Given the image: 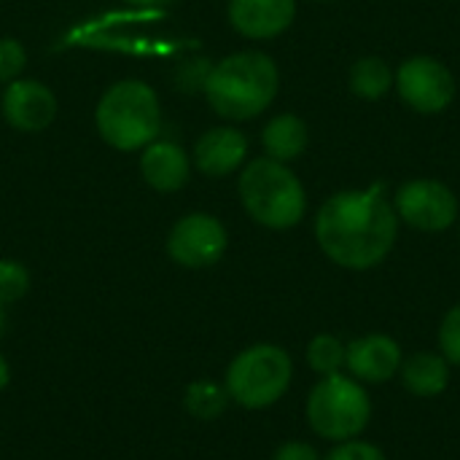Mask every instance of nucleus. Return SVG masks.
Wrapping results in <instances>:
<instances>
[{
	"label": "nucleus",
	"mask_w": 460,
	"mask_h": 460,
	"mask_svg": "<svg viewBox=\"0 0 460 460\" xmlns=\"http://www.w3.org/2000/svg\"><path fill=\"white\" fill-rule=\"evenodd\" d=\"M399 216L383 183L329 197L315 216L321 251L345 270H372L394 251Z\"/></svg>",
	"instance_id": "obj_1"
},
{
	"label": "nucleus",
	"mask_w": 460,
	"mask_h": 460,
	"mask_svg": "<svg viewBox=\"0 0 460 460\" xmlns=\"http://www.w3.org/2000/svg\"><path fill=\"white\" fill-rule=\"evenodd\" d=\"M280 86V73L264 51H237L210 67L205 94L210 108L232 121H248L264 113Z\"/></svg>",
	"instance_id": "obj_2"
},
{
	"label": "nucleus",
	"mask_w": 460,
	"mask_h": 460,
	"mask_svg": "<svg viewBox=\"0 0 460 460\" xmlns=\"http://www.w3.org/2000/svg\"><path fill=\"white\" fill-rule=\"evenodd\" d=\"M100 137L116 151H140L151 146L162 129L156 92L137 78L113 84L94 111Z\"/></svg>",
	"instance_id": "obj_3"
},
{
	"label": "nucleus",
	"mask_w": 460,
	"mask_h": 460,
	"mask_svg": "<svg viewBox=\"0 0 460 460\" xmlns=\"http://www.w3.org/2000/svg\"><path fill=\"white\" fill-rule=\"evenodd\" d=\"M245 213L267 229H291L307 213V194L302 181L270 156L253 159L237 181Z\"/></svg>",
	"instance_id": "obj_4"
},
{
	"label": "nucleus",
	"mask_w": 460,
	"mask_h": 460,
	"mask_svg": "<svg viewBox=\"0 0 460 460\" xmlns=\"http://www.w3.org/2000/svg\"><path fill=\"white\" fill-rule=\"evenodd\" d=\"M294 361L280 345L259 342L240 350L224 375L229 402L243 410H267L278 404L291 388Z\"/></svg>",
	"instance_id": "obj_5"
},
{
	"label": "nucleus",
	"mask_w": 460,
	"mask_h": 460,
	"mask_svg": "<svg viewBox=\"0 0 460 460\" xmlns=\"http://www.w3.org/2000/svg\"><path fill=\"white\" fill-rule=\"evenodd\" d=\"M310 429L329 442H348L356 439L372 418L369 394L361 388L358 380L345 375H326L307 396L305 407Z\"/></svg>",
	"instance_id": "obj_6"
},
{
	"label": "nucleus",
	"mask_w": 460,
	"mask_h": 460,
	"mask_svg": "<svg viewBox=\"0 0 460 460\" xmlns=\"http://www.w3.org/2000/svg\"><path fill=\"white\" fill-rule=\"evenodd\" d=\"M394 86L399 97L418 113H442L456 100V75L437 57H410L399 65Z\"/></svg>",
	"instance_id": "obj_7"
},
{
	"label": "nucleus",
	"mask_w": 460,
	"mask_h": 460,
	"mask_svg": "<svg viewBox=\"0 0 460 460\" xmlns=\"http://www.w3.org/2000/svg\"><path fill=\"white\" fill-rule=\"evenodd\" d=\"M396 216L418 232H445L458 221V197L442 181H407L394 197Z\"/></svg>",
	"instance_id": "obj_8"
},
{
	"label": "nucleus",
	"mask_w": 460,
	"mask_h": 460,
	"mask_svg": "<svg viewBox=\"0 0 460 460\" xmlns=\"http://www.w3.org/2000/svg\"><path fill=\"white\" fill-rule=\"evenodd\" d=\"M226 226L210 213H189L167 234V256L186 270H205L226 253Z\"/></svg>",
	"instance_id": "obj_9"
},
{
	"label": "nucleus",
	"mask_w": 460,
	"mask_h": 460,
	"mask_svg": "<svg viewBox=\"0 0 460 460\" xmlns=\"http://www.w3.org/2000/svg\"><path fill=\"white\" fill-rule=\"evenodd\" d=\"M5 121L19 132H43L57 116V97L49 86L30 78H16L0 100Z\"/></svg>",
	"instance_id": "obj_10"
},
{
	"label": "nucleus",
	"mask_w": 460,
	"mask_h": 460,
	"mask_svg": "<svg viewBox=\"0 0 460 460\" xmlns=\"http://www.w3.org/2000/svg\"><path fill=\"white\" fill-rule=\"evenodd\" d=\"M402 348L388 334H367L348 345L345 367L358 383H388L402 369Z\"/></svg>",
	"instance_id": "obj_11"
},
{
	"label": "nucleus",
	"mask_w": 460,
	"mask_h": 460,
	"mask_svg": "<svg viewBox=\"0 0 460 460\" xmlns=\"http://www.w3.org/2000/svg\"><path fill=\"white\" fill-rule=\"evenodd\" d=\"M294 16L296 0H229L232 27L251 40H267L286 32Z\"/></svg>",
	"instance_id": "obj_12"
},
{
	"label": "nucleus",
	"mask_w": 460,
	"mask_h": 460,
	"mask_svg": "<svg viewBox=\"0 0 460 460\" xmlns=\"http://www.w3.org/2000/svg\"><path fill=\"white\" fill-rule=\"evenodd\" d=\"M248 156V137L234 127L208 129L194 146V164L208 178H226L243 167Z\"/></svg>",
	"instance_id": "obj_13"
},
{
	"label": "nucleus",
	"mask_w": 460,
	"mask_h": 460,
	"mask_svg": "<svg viewBox=\"0 0 460 460\" xmlns=\"http://www.w3.org/2000/svg\"><path fill=\"white\" fill-rule=\"evenodd\" d=\"M140 172L154 191L172 194L186 186L191 175V162L178 143H151L140 156Z\"/></svg>",
	"instance_id": "obj_14"
},
{
	"label": "nucleus",
	"mask_w": 460,
	"mask_h": 460,
	"mask_svg": "<svg viewBox=\"0 0 460 460\" xmlns=\"http://www.w3.org/2000/svg\"><path fill=\"white\" fill-rule=\"evenodd\" d=\"M310 143V129L305 124V119L294 116V113H280L275 119H270V124L261 132V146L267 151L270 159L275 162H291L299 159L307 151Z\"/></svg>",
	"instance_id": "obj_15"
},
{
	"label": "nucleus",
	"mask_w": 460,
	"mask_h": 460,
	"mask_svg": "<svg viewBox=\"0 0 460 460\" xmlns=\"http://www.w3.org/2000/svg\"><path fill=\"white\" fill-rule=\"evenodd\" d=\"M399 372L404 388L420 399L439 396L450 383V364L442 358V353H415L407 361H402Z\"/></svg>",
	"instance_id": "obj_16"
},
{
	"label": "nucleus",
	"mask_w": 460,
	"mask_h": 460,
	"mask_svg": "<svg viewBox=\"0 0 460 460\" xmlns=\"http://www.w3.org/2000/svg\"><path fill=\"white\" fill-rule=\"evenodd\" d=\"M396 73L380 57H361L350 67V92L364 100H380L394 89Z\"/></svg>",
	"instance_id": "obj_17"
},
{
	"label": "nucleus",
	"mask_w": 460,
	"mask_h": 460,
	"mask_svg": "<svg viewBox=\"0 0 460 460\" xmlns=\"http://www.w3.org/2000/svg\"><path fill=\"white\" fill-rule=\"evenodd\" d=\"M229 404V394L224 385L213 383V380H194L186 394H183V407L194 420L210 423L218 420L226 412Z\"/></svg>",
	"instance_id": "obj_18"
},
{
	"label": "nucleus",
	"mask_w": 460,
	"mask_h": 460,
	"mask_svg": "<svg viewBox=\"0 0 460 460\" xmlns=\"http://www.w3.org/2000/svg\"><path fill=\"white\" fill-rule=\"evenodd\" d=\"M345 350L348 345H342V340H337L334 334H318L307 345V367L321 377L337 375L345 367Z\"/></svg>",
	"instance_id": "obj_19"
},
{
	"label": "nucleus",
	"mask_w": 460,
	"mask_h": 460,
	"mask_svg": "<svg viewBox=\"0 0 460 460\" xmlns=\"http://www.w3.org/2000/svg\"><path fill=\"white\" fill-rule=\"evenodd\" d=\"M30 291V272L13 259H0V305H16Z\"/></svg>",
	"instance_id": "obj_20"
},
{
	"label": "nucleus",
	"mask_w": 460,
	"mask_h": 460,
	"mask_svg": "<svg viewBox=\"0 0 460 460\" xmlns=\"http://www.w3.org/2000/svg\"><path fill=\"white\" fill-rule=\"evenodd\" d=\"M439 350L442 358L453 367H460V305H456L439 326Z\"/></svg>",
	"instance_id": "obj_21"
},
{
	"label": "nucleus",
	"mask_w": 460,
	"mask_h": 460,
	"mask_svg": "<svg viewBox=\"0 0 460 460\" xmlns=\"http://www.w3.org/2000/svg\"><path fill=\"white\" fill-rule=\"evenodd\" d=\"M27 54L16 38H0V81H16L24 70Z\"/></svg>",
	"instance_id": "obj_22"
},
{
	"label": "nucleus",
	"mask_w": 460,
	"mask_h": 460,
	"mask_svg": "<svg viewBox=\"0 0 460 460\" xmlns=\"http://www.w3.org/2000/svg\"><path fill=\"white\" fill-rule=\"evenodd\" d=\"M323 460H388L385 453L377 447V445H369V442H340L329 456Z\"/></svg>",
	"instance_id": "obj_23"
},
{
	"label": "nucleus",
	"mask_w": 460,
	"mask_h": 460,
	"mask_svg": "<svg viewBox=\"0 0 460 460\" xmlns=\"http://www.w3.org/2000/svg\"><path fill=\"white\" fill-rule=\"evenodd\" d=\"M272 460H321L318 450L307 442H283Z\"/></svg>",
	"instance_id": "obj_24"
},
{
	"label": "nucleus",
	"mask_w": 460,
	"mask_h": 460,
	"mask_svg": "<svg viewBox=\"0 0 460 460\" xmlns=\"http://www.w3.org/2000/svg\"><path fill=\"white\" fill-rule=\"evenodd\" d=\"M8 383H11V367H8L5 356L0 353V394L8 388Z\"/></svg>",
	"instance_id": "obj_25"
},
{
	"label": "nucleus",
	"mask_w": 460,
	"mask_h": 460,
	"mask_svg": "<svg viewBox=\"0 0 460 460\" xmlns=\"http://www.w3.org/2000/svg\"><path fill=\"white\" fill-rule=\"evenodd\" d=\"M129 5H140V8H159V5H170L172 0H124Z\"/></svg>",
	"instance_id": "obj_26"
},
{
	"label": "nucleus",
	"mask_w": 460,
	"mask_h": 460,
	"mask_svg": "<svg viewBox=\"0 0 460 460\" xmlns=\"http://www.w3.org/2000/svg\"><path fill=\"white\" fill-rule=\"evenodd\" d=\"M5 323H8V318H5V307L0 305V340H3V334H5Z\"/></svg>",
	"instance_id": "obj_27"
}]
</instances>
